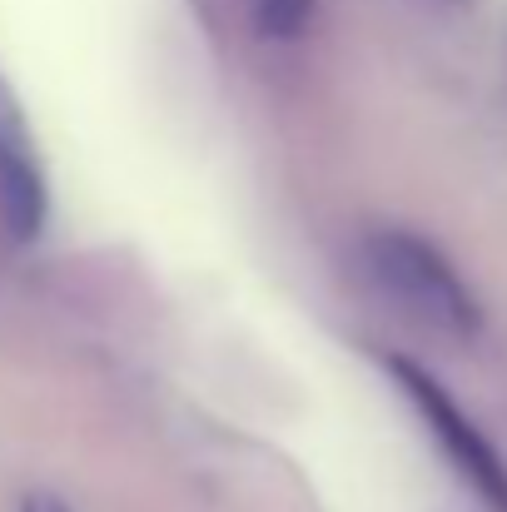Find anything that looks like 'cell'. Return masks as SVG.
Returning a JSON list of instances; mask_svg holds the SVG:
<instances>
[{"mask_svg":"<svg viewBox=\"0 0 507 512\" xmlns=\"http://www.w3.org/2000/svg\"><path fill=\"white\" fill-rule=\"evenodd\" d=\"M319 0H249V20L264 40H299L314 20Z\"/></svg>","mask_w":507,"mask_h":512,"instance_id":"277c9868","label":"cell"},{"mask_svg":"<svg viewBox=\"0 0 507 512\" xmlns=\"http://www.w3.org/2000/svg\"><path fill=\"white\" fill-rule=\"evenodd\" d=\"M20 512H65V503H55V498L35 493V498H25V508H20Z\"/></svg>","mask_w":507,"mask_h":512,"instance_id":"5b68a950","label":"cell"},{"mask_svg":"<svg viewBox=\"0 0 507 512\" xmlns=\"http://www.w3.org/2000/svg\"><path fill=\"white\" fill-rule=\"evenodd\" d=\"M0 219L20 244L45 229V179L25 145H15L10 135H0Z\"/></svg>","mask_w":507,"mask_h":512,"instance_id":"3957f363","label":"cell"},{"mask_svg":"<svg viewBox=\"0 0 507 512\" xmlns=\"http://www.w3.org/2000/svg\"><path fill=\"white\" fill-rule=\"evenodd\" d=\"M388 378L398 383V393L418 408L423 428L433 433V443L443 448V458L458 468V478L488 503L493 512H507V463L503 453L483 438V428L453 403V393L428 373L418 368L413 358H383Z\"/></svg>","mask_w":507,"mask_h":512,"instance_id":"7a4b0ae2","label":"cell"},{"mask_svg":"<svg viewBox=\"0 0 507 512\" xmlns=\"http://www.w3.org/2000/svg\"><path fill=\"white\" fill-rule=\"evenodd\" d=\"M368 274L373 284L423 329L443 334V339H473L483 329V309L473 299V289L458 279V269L418 234L408 229H378L363 244Z\"/></svg>","mask_w":507,"mask_h":512,"instance_id":"6da1fadb","label":"cell"}]
</instances>
